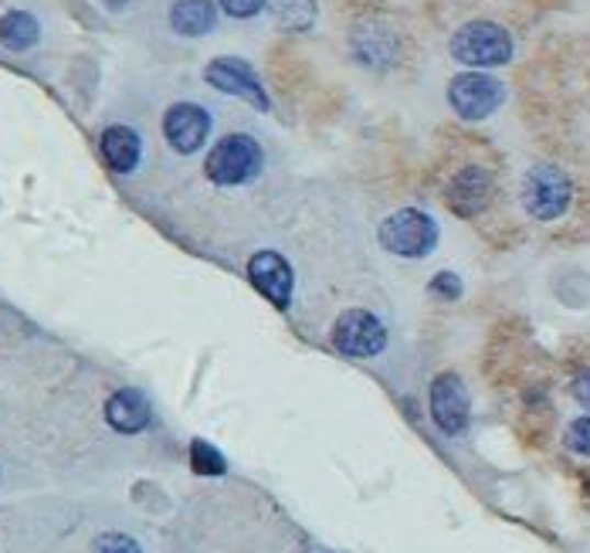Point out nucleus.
I'll return each mask as SVG.
<instances>
[{
  "label": "nucleus",
  "instance_id": "obj_5",
  "mask_svg": "<svg viewBox=\"0 0 590 553\" xmlns=\"http://www.w3.org/2000/svg\"><path fill=\"white\" fill-rule=\"evenodd\" d=\"M448 102L461 120L476 123L505 102V86L486 71H461L448 82Z\"/></svg>",
  "mask_w": 590,
  "mask_h": 553
},
{
  "label": "nucleus",
  "instance_id": "obj_9",
  "mask_svg": "<svg viewBox=\"0 0 590 553\" xmlns=\"http://www.w3.org/2000/svg\"><path fill=\"white\" fill-rule=\"evenodd\" d=\"M468 390L458 374H442L431 384V418L445 434H461L468 424Z\"/></svg>",
  "mask_w": 590,
  "mask_h": 553
},
{
  "label": "nucleus",
  "instance_id": "obj_8",
  "mask_svg": "<svg viewBox=\"0 0 590 553\" xmlns=\"http://www.w3.org/2000/svg\"><path fill=\"white\" fill-rule=\"evenodd\" d=\"M211 133V115L197 102H177L164 115V136L177 153H197L208 143Z\"/></svg>",
  "mask_w": 590,
  "mask_h": 553
},
{
  "label": "nucleus",
  "instance_id": "obj_7",
  "mask_svg": "<svg viewBox=\"0 0 590 553\" xmlns=\"http://www.w3.org/2000/svg\"><path fill=\"white\" fill-rule=\"evenodd\" d=\"M204 78L214 86V89H221V92H227V96H238V99H245V102H252L255 109H268V92H265V86H261V78L255 75V68L248 65V62H242V58H214L208 68H204Z\"/></svg>",
  "mask_w": 590,
  "mask_h": 553
},
{
  "label": "nucleus",
  "instance_id": "obj_6",
  "mask_svg": "<svg viewBox=\"0 0 590 553\" xmlns=\"http://www.w3.org/2000/svg\"><path fill=\"white\" fill-rule=\"evenodd\" d=\"M333 343L339 353L346 357H377V353L387 346V330L383 323L377 320L374 312L367 309H349L336 320V330H333Z\"/></svg>",
  "mask_w": 590,
  "mask_h": 553
},
{
  "label": "nucleus",
  "instance_id": "obj_15",
  "mask_svg": "<svg viewBox=\"0 0 590 553\" xmlns=\"http://www.w3.org/2000/svg\"><path fill=\"white\" fill-rule=\"evenodd\" d=\"M37 37H42V27H37V21L27 11H11L0 18V45L4 48L27 52L37 45Z\"/></svg>",
  "mask_w": 590,
  "mask_h": 553
},
{
  "label": "nucleus",
  "instance_id": "obj_22",
  "mask_svg": "<svg viewBox=\"0 0 590 553\" xmlns=\"http://www.w3.org/2000/svg\"><path fill=\"white\" fill-rule=\"evenodd\" d=\"M574 398L590 411V370H583V374L574 380Z\"/></svg>",
  "mask_w": 590,
  "mask_h": 553
},
{
  "label": "nucleus",
  "instance_id": "obj_11",
  "mask_svg": "<svg viewBox=\"0 0 590 553\" xmlns=\"http://www.w3.org/2000/svg\"><path fill=\"white\" fill-rule=\"evenodd\" d=\"M445 197L455 214H461V218L479 214L492 201V174L482 167H465L461 174H455Z\"/></svg>",
  "mask_w": 590,
  "mask_h": 553
},
{
  "label": "nucleus",
  "instance_id": "obj_3",
  "mask_svg": "<svg viewBox=\"0 0 590 553\" xmlns=\"http://www.w3.org/2000/svg\"><path fill=\"white\" fill-rule=\"evenodd\" d=\"M204 174L218 187L248 184L261 174V146L245 133H231L208 153Z\"/></svg>",
  "mask_w": 590,
  "mask_h": 553
},
{
  "label": "nucleus",
  "instance_id": "obj_16",
  "mask_svg": "<svg viewBox=\"0 0 590 553\" xmlns=\"http://www.w3.org/2000/svg\"><path fill=\"white\" fill-rule=\"evenodd\" d=\"M271 11L282 27L302 31L312 24V18H316V0H271Z\"/></svg>",
  "mask_w": 590,
  "mask_h": 553
},
{
  "label": "nucleus",
  "instance_id": "obj_2",
  "mask_svg": "<svg viewBox=\"0 0 590 553\" xmlns=\"http://www.w3.org/2000/svg\"><path fill=\"white\" fill-rule=\"evenodd\" d=\"M452 55L471 68H496L513 58V34L492 21H468L452 34Z\"/></svg>",
  "mask_w": 590,
  "mask_h": 553
},
{
  "label": "nucleus",
  "instance_id": "obj_19",
  "mask_svg": "<svg viewBox=\"0 0 590 553\" xmlns=\"http://www.w3.org/2000/svg\"><path fill=\"white\" fill-rule=\"evenodd\" d=\"M567 449L577 452V455H590V414H587V418H577V421L567 428Z\"/></svg>",
  "mask_w": 590,
  "mask_h": 553
},
{
  "label": "nucleus",
  "instance_id": "obj_20",
  "mask_svg": "<svg viewBox=\"0 0 590 553\" xmlns=\"http://www.w3.org/2000/svg\"><path fill=\"white\" fill-rule=\"evenodd\" d=\"M427 289L435 292L438 299H458L461 296V279H458V275H452V272H438L435 279L427 283Z\"/></svg>",
  "mask_w": 590,
  "mask_h": 553
},
{
  "label": "nucleus",
  "instance_id": "obj_17",
  "mask_svg": "<svg viewBox=\"0 0 590 553\" xmlns=\"http://www.w3.org/2000/svg\"><path fill=\"white\" fill-rule=\"evenodd\" d=\"M190 455H193V468L201 472V476H204V472H208V476H221V472H224V458L204 442H193Z\"/></svg>",
  "mask_w": 590,
  "mask_h": 553
},
{
  "label": "nucleus",
  "instance_id": "obj_12",
  "mask_svg": "<svg viewBox=\"0 0 590 553\" xmlns=\"http://www.w3.org/2000/svg\"><path fill=\"white\" fill-rule=\"evenodd\" d=\"M153 411H149V401L143 398L140 390H115L112 398L105 401V421L123 431V434H136L149 424Z\"/></svg>",
  "mask_w": 590,
  "mask_h": 553
},
{
  "label": "nucleus",
  "instance_id": "obj_14",
  "mask_svg": "<svg viewBox=\"0 0 590 553\" xmlns=\"http://www.w3.org/2000/svg\"><path fill=\"white\" fill-rule=\"evenodd\" d=\"M170 24L177 34L187 37H201L218 24V8L214 0H177L174 11H170Z\"/></svg>",
  "mask_w": 590,
  "mask_h": 553
},
{
  "label": "nucleus",
  "instance_id": "obj_1",
  "mask_svg": "<svg viewBox=\"0 0 590 553\" xmlns=\"http://www.w3.org/2000/svg\"><path fill=\"white\" fill-rule=\"evenodd\" d=\"M377 239L390 255H398V258H424L438 245V224L421 208H401L380 224Z\"/></svg>",
  "mask_w": 590,
  "mask_h": 553
},
{
  "label": "nucleus",
  "instance_id": "obj_18",
  "mask_svg": "<svg viewBox=\"0 0 590 553\" xmlns=\"http://www.w3.org/2000/svg\"><path fill=\"white\" fill-rule=\"evenodd\" d=\"M92 553H143L140 543L126 533H102L96 543H92Z\"/></svg>",
  "mask_w": 590,
  "mask_h": 553
},
{
  "label": "nucleus",
  "instance_id": "obj_4",
  "mask_svg": "<svg viewBox=\"0 0 590 553\" xmlns=\"http://www.w3.org/2000/svg\"><path fill=\"white\" fill-rule=\"evenodd\" d=\"M520 197H523V208H526L530 218H536V221H557L570 208V201H574V187H570L564 170L539 164V167L526 170Z\"/></svg>",
  "mask_w": 590,
  "mask_h": 553
},
{
  "label": "nucleus",
  "instance_id": "obj_13",
  "mask_svg": "<svg viewBox=\"0 0 590 553\" xmlns=\"http://www.w3.org/2000/svg\"><path fill=\"white\" fill-rule=\"evenodd\" d=\"M140 136L130 126H109L102 133V156L115 174H133L140 164Z\"/></svg>",
  "mask_w": 590,
  "mask_h": 553
},
{
  "label": "nucleus",
  "instance_id": "obj_21",
  "mask_svg": "<svg viewBox=\"0 0 590 553\" xmlns=\"http://www.w3.org/2000/svg\"><path fill=\"white\" fill-rule=\"evenodd\" d=\"M218 4H221L224 14H231V18H255V14L265 8V0H218Z\"/></svg>",
  "mask_w": 590,
  "mask_h": 553
},
{
  "label": "nucleus",
  "instance_id": "obj_10",
  "mask_svg": "<svg viewBox=\"0 0 590 553\" xmlns=\"http://www.w3.org/2000/svg\"><path fill=\"white\" fill-rule=\"evenodd\" d=\"M248 279L271 306H279V309L289 306V299H292V268L279 252H258L248 262Z\"/></svg>",
  "mask_w": 590,
  "mask_h": 553
}]
</instances>
